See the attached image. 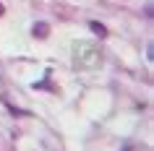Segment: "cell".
<instances>
[{
    "label": "cell",
    "instance_id": "cell-1",
    "mask_svg": "<svg viewBox=\"0 0 154 151\" xmlns=\"http://www.w3.org/2000/svg\"><path fill=\"white\" fill-rule=\"evenodd\" d=\"M32 32H34V37H39V39H45V37L50 34V26L45 24V21H39V24H34V29H32Z\"/></svg>",
    "mask_w": 154,
    "mask_h": 151
},
{
    "label": "cell",
    "instance_id": "cell-3",
    "mask_svg": "<svg viewBox=\"0 0 154 151\" xmlns=\"http://www.w3.org/2000/svg\"><path fill=\"white\" fill-rule=\"evenodd\" d=\"M3 13H5V8H3V3H0V16H3Z\"/></svg>",
    "mask_w": 154,
    "mask_h": 151
},
{
    "label": "cell",
    "instance_id": "cell-2",
    "mask_svg": "<svg viewBox=\"0 0 154 151\" xmlns=\"http://www.w3.org/2000/svg\"><path fill=\"white\" fill-rule=\"evenodd\" d=\"M89 29H91L94 34H97V37H102V39L107 37V29H105L102 24H99V21H89Z\"/></svg>",
    "mask_w": 154,
    "mask_h": 151
}]
</instances>
